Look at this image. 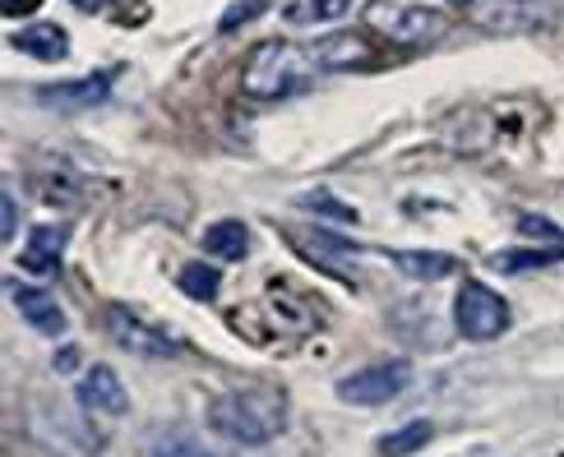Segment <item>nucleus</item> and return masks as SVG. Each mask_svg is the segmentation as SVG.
<instances>
[{
  "instance_id": "393cba45",
  "label": "nucleus",
  "mask_w": 564,
  "mask_h": 457,
  "mask_svg": "<svg viewBox=\"0 0 564 457\" xmlns=\"http://www.w3.org/2000/svg\"><path fill=\"white\" fill-rule=\"evenodd\" d=\"M42 6V0H0V10H6L10 19H19V14H33Z\"/></svg>"
},
{
  "instance_id": "9b49d317",
  "label": "nucleus",
  "mask_w": 564,
  "mask_h": 457,
  "mask_svg": "<svg viewBox=\"0 0 564 457\" xmlns=\"http://www.w3.org/2000/svg\"><path fill=\"white\" fill-rule=\"evenodd\" d=\"M10 296H14V305H19V315L29 319L37 333H46V338H56V333H65V309L46 296V292H37V286H10Z\"/></svg>"
},
{
  "instance_id": "cd10ccee",
  "label": "nucleus",
  "mask_w": 564,
  "mask_h": 457,
  "mask_svg": "<svg viewBox=\"0 0 564 457\" xmlns=\"http://www.w3.org/2000/svg\"><path fill=\"white\" fill-rule=\"evenodd\" d=\"M449 6H463V10H467V6H473V10H477V6H481V0H449Z\"/></svg>"
},
{
  "instance_id": "423d86ee",
  "label": "nucleus",
  "mask_w": 564,
  "mask_h": 457,
  "mask_svg": "<svg viewBox=\"0 0 564 457\" xmlns=\"http://www.w3.org/2000/svg\"><path fill=\"white\" fill-rule=\"evenodd\" d=\"M408 383H412V366L398 356V360H380V366H366L357 374H343L338 398L351 406H380V402H393Z\"/></svg>"
},
{
  "instance_id": "0eeeda50",
  "label": "nucleus",
  "mask_w": 564,
  "mask_h": 457,
  "mask_svg": "<svg viewBox=\"0 0 564 457\" xmlns=\"http://www.w3.org/2000/svg\"><path fill=\"white\" fill-rule=\"evenodd\" d=\"M65 240L69 231L56 227V222H46V227H33L29 240H23V273H33V278H52L61 269V259H65Z\"/></svg>"
},
{
  "instance_id": "f03ea898",
  "label": "nucleus",
  "mask_w": 564,
  "mask_h": 457,
  "mask_svg": "<svg viewBox=\"0 0 564 457\" xmlns=\"http://www.w3.org/2000/svg\"><path fill=\"white\" fill-rule=\"evenodd\" d=\"M315 69L319 65L311 61V52H301V46H292V42H264V46H254V56H250L246 75H241V88H246V98H254V102L296 98V93L311 84Z\"/></svg>"
},
{
  "instance_id": "9d476101",
  "label": "nucleus",
  "mask_w": 564,
  "mask_h": 457,
  "mask_svg": "<svg viewBox=\"0 0 564 457\" xmlns=\"http://www.w3.org/2000/svg\"><path fill=\"white\" fill-rule=\"evenodd\" d=\"M311 61L319 69H351V65H366L370 61V42L361 33H334V37H319L311 46Z\"/></svg>"
},
{
  "instance_id": "6ab92c4d",
  "label": "nucleus",
  "mask_w": 564,
  "mask_h": 457,
  "mask_svg": "<svg viewBox=\"0 0 564 457\" xmlns=\"http://www.w3.org/2000/svg\"><path fill=\"white\" fill-rule=\"evenodd\" d=\"M555 259H564V250H505V254H490V269L519 273V269H546Z\"/></svg>"
},
{
  "instance_id": "bb28decb",
  "label": "nucleus",
  "mask_w": 564,
  "mask_h": 457,
  "mask_svg": "<svg viewBox=\"0 0 564 457\" xmlns=\"http://www.w3.org/2000/svg\"><path fill=\"white\" fill-rule=\"evenodd\" d=\"M69 6H79L84 14H98V10H107V0H69Z\"/></svg>"
},
{
  "instance_id": "412c9836",
  "label": "nucleus",
  "mask_w": 564,
  "mask_h": 457,
  "mask_svg": "<svg viewBox=\"0 0 564 457\" xmlns=\"http://www.w3.org/2000/svg\"><path fill=\"white\" fill-rule=\"evenodd\" d=\"M301 208H311V213H328V218H338V222H357V213L343 208L334 195H305Z\"/></svg>"
},
{
  "instance_id": "b1692460",
  "label": "nucleus",
  "mask_w": 564,
  "mask_h": 457,
  "mask_svg": "<svg viewBox=\"0 0 564 457\" xmlns=\"http://www.w3.org/2000/svg\"><path fill=\"white\" fill-rule=\"evenodd\" d=\"M0 204H6V240H14V231H19V204H14L10 189L0 195Z\"/></svg>"
},
{
  "instance_id": "aec40b11",
  "label": "nucleus",
  "mask_w": 564,
  "mask_h": 457,
  "mask_svg": "<svg viewBox=\"0 0 564 457\" xmlns=\"http://www.w3.org/2000/svg\"><path fill=\"white\" fill-rule=\"evenodd\" d=\"M153 457H214V453H208V448L191 435V429H167V435H158Z\"/></svg>"
},
{
  "instance_id": "39448f33",
  "label": "nucleus",
  "mask_w": 564,
  "mask_h": 457,
  "mask_svg": "<svg viewBox=\"0 0 564 457\" xmlns=\"http://www.w3.org/2000/svg\"><path fill=\"white\" fill-rule=\"evenodd\" d=\"M454 328L463 333V338H473V342L500 338V333L509 328V305H505V296H496L486 282L467 278V282L458 286V296H454Z\"/></svg>"
},
{
  "instance_id": "5701e85b",
  "label": "nucleus",
  "mask_w": 564,
  "mask_h": 457,
  "mask_svg": "<svg viewBox=\"0 0 564 457\" xmlns=\"http://www.w3.org/2000/svg\"><path fill=\"white\" fill-rule=\"evenodd\" d=\"M519 231H523V236H542V240H555V246H564V236H560L546 218H523V222H519Z\"/></svg>"
},
{
  "instance_id": "f8f14e48",
  "label": "nucleus",
  "mask_w": 564,
  "mask_h": 457,
  "mask_svg": "<svg viewBox=\"0 0 564 457\" xmlns=\"http://www.w3.org/2000/svg\"><path fill=\"white\" fill-rule=\"evenodd\" d=\"M389 259H393V269L403 278H412V282H440V278L458 273V259L444 254V250H398Z\"/></svg>"
},
{
  "instance_id": "1a4fd4ad",
  "label": "nucleus",
  "mask_w": 564,
  "mask_h": 457,
  "mask_svg": "<svg viewBox=\"0 0 564 457\" xmlns=\"http://www.w3.org/2000/svg\"><path fill=\"white\" fill-rule=\"evenodd\" d=\"M79 402L88 406V412H98V416H121L126 406H130V393L121 389L116 370L93 366V370L79 379Z\"/></svg>"
},
{
  "instance_id": "4be33fe9",
  "label": "nucleus",
  "mask_w": 564,
  "mask_h": 457,
  "mask_svg": "<svg viewBox=\"0 0 564 457\" xmlns=\"http://www.w3.org/2000/svg\"><path fill=\"white\" fill-rule=\"evenodd\" d=\"M264 10H269V0H246V6H231V10L223 14L218 29H223V33H231V29H241V23H250L254 14H264Z\"/></svg>"
},
{
  "instance_id": "f3484780",
  "label": "nucleus",
  "mask_w": 564,
  "mask_h": 457,
  "mask_svg": "<svg viewBox=\"0 0 564 457\" xmlns=\"http://www.w3.org/2000/svg\"><path fill=\"white\" fill-rule=\"evenodd\" d=\"M357 0H288L282 6V19L296 23V29H305V23H328V19H343Z\"/></svg>"
},
{
  "instance_id": "7ed1b4c3",
  "label": "nucleus",
  "mask_w": 564,
  "mask_h": 457,
  "mask_svg": "<svg viewBox=\"0 0 564 457\" xmlns=\"http://www.w3.org/2000/svg\"><path fill=\"white\" fill-rule=\"evenodd\" d=\"M366 19L375 33H384L398 46H426L444 33V14L426 10V6H403V0H370Z\"/></svg>"
},
{
  "instance_id": "4468645a",
  "label": "nucleus",
  "mask_w": 564,
  "mask_h": 457,
  "mask_svg": "<svg viewBox=\"0 0 564 457\" xmlns=\"http://www.w3.org/2000/svg\"><path fill=\"white\" fill-rule=\"evenodd\" d=\"M477 19L486 29H528L542 19V0H496V6H477Z\"/></svg>"
},
{
  "instance_id": "f257e3e1",
  "label": "nucleus",
  "mask_w": 564,
  "mask_h": 457,
  "mask_svg": "<svg viewBox=\"0 0 564 457\" xmlns=\"http://www.w3.org/2000/svg\"><path fill=\"white\" fill-rule=\"evenodd\" d=\"M208 425L223 439L241 448H260L288 429V393L269 389V383H250V389H227L208 402Z\"/></svg>"
},
{
  "instance_id": "ddd939ff",
  "label": "nucleus",
  "mask_w": 564,
  "mask_h": 457,
  "mask_svg": "<svg viewBox=\"0 0 564 457\" xmlns=\"http://www.w3.org/2000/svg\"><path fill=\"white\" fill-rule=\"evenodd\" d=\"M10 46L23 56H37V61H65L69 37H65V29H56V23H29V29L10 33Z\"/></svg>"
},
{
  "instance_id": "a211bd4d",
  "label": "nucleus",
  "mask_w": 564,
  "mask_h": 457,
  "mask_svg": "<svg viewBox=\"0 0 564 457\" xmlns=\"http://www.w3.org/2000/svg\"><path fill=\"white\" fill-rule=\"evenodd\" d=\"M431 439H435V425H431V421H408V425H398L393 435L380 439V453H384V457H408V453H416V448H426Z\"/></svg>"
},
{
  "instance_id": "dca6fc26",
  "label": "nucleus",
  "mask_w": 564,
  "mask_h": 457,
  "mask_svg": "<svg viewBox=\"0 0 564 457\" xmlns=\"http://www.w3.org/2000/svg\"><path fill=\"white\" fill-rule=\"evenodd\" d=\"M176 286L191 301H218V292H223V273L214 269V263H204V259H191V263H181V278H176Z\"/></svg>"
},
{
  "instance_id": "6e6552de",
  "label": "nucleus",
  "mask_w": 564,
  "mask_h": 457,
  "mask_svg": "<svg viewBox=\"0 0 564 457\" xmlns=\"http://www.w3.org/2000/svg\"><path fill=\"white\" fill-rule=\"evenodd\" d=\"M107 88H111V75H88V79H75V84L37 88V102L52 107V111H88V107L107 102Z\"/></svg>"
},
{
  "instance_id": "a878e982",
  "label": "nucleus",
  "mask_w": 564,
  "mask_h": 457,
  "mask_svg": "<svg viewBox=\"0 0 564 457\" xmlns=\"http://www.w3.org/2000/svg\"><path fill=\"white\" fill-rule=\"evenodd\" d=\"M75 360H79V347H61V351H56V360H52V366H56L61 374H69V370H75Z\"/></svg>"
},
{
  "instance_id": "2eb2a0df",
  "label": "nucleus",
  "mask_w": 564,
  "mask_h": 457,
  "mask_svg": "<svg viewBox=\"0 0 564 457\" xmlns=\"http://www.w3.org/2000/svg\"><path fill=\"white\" fill-rule=\"evenodd\" d=\"M204 250L214 254V259L237 263V259H246V250H250V227L237 222V218H223V222H214V227L204 231Z\"/></svg>"
},
{
  "instance_id": "20e7f679",
  "label": "nucleus",
  "mask_w": 564,
  "mask_h": 457,
  "mask_svg": "<svg viewBox=\"0 0 564 457\" xmlns=\"http://www.w3.org/2000/svg\"><path fill=\"white\" fill-rule=\"evenodd\" d=\"M107 333H111V342L130 351V356H149V360H167V356H181L185 342L176 338V333L167 328H158L149 324L139 309H126V305H107V315H102Z\"/></svg>"
}]
</instances>
